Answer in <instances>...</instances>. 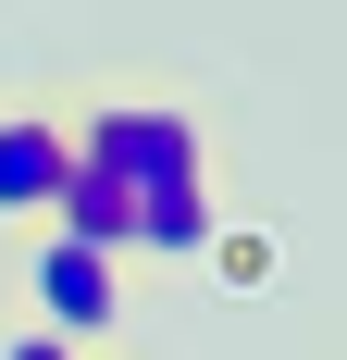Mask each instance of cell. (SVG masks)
I'll return each instance as SVG.
<instances>
[{"label": "cell", "instance_id": "4", "mask_svg": "<svg viewBox=\"0 0 347 360\" xmlns=\"http://www.w3.org/2000/svg\"><path fill=\"white\" fill-rule=\"evenodd\" d=\"M50 236H74V249H100V261H137V186H124V174H100V162L74 149L63 199H50Z\"/></svg>", "mask_w": 347, "mask_h": 360}, {"label": "cell", "instance_id": "3", "mask_svg": "<svg viewBox=\"0 0 347 360\" xmlns=\"http://www.w3.org/2000/svg\"><path fill=\"white\" fill-rule=\"evenodd\" d=\"M63 174H74V124L50 100H0V224H50Z\"/></svg>", "mask_w": 347, "mask_h": 360}, {"label": "cell", "instance_id": "1", "mask_svg": "<svg viewBox=\"0 0 347 360\" xmlns=\"http://www.w3.org/2000/svg\"><path fill=\"white\" fill-rule=\"evenodd\" d=\"M63 124H74V149H87L100 174H124L137 199L211 174V137H199V112L174 100V87H100V100H74Z\"/></svg>", "mask_w": 347, "mask_h": 360}, {"label": "cell", "instance_id": "5", "mask_svg": "<svg viewBox=\"0 0 347 360\" xmlns=\"http://www.w3.org/2000/svg\"><path fill=\"white\" fill-rule=\"evenodd\" d=\"M0 360H87V348H63L50 323H0Z\"/></svg>", "mask_w": 347, "mask_h": 360}, {"label": "cell", "instance_id": "2", "mask_svg": "<svg viewBox=\"0 0 347 360\" xmlns=\"http://www.w3.org/2000/svg\"><path fill=\"white\" fill-rule=\"evenodd\" d=\"M13 274H25V323H50L63 348H87V360L124 348V261H100V249H74V236L37 224V249L13 261Z\"/></svg>", "mask_w": 347, "mask_h": 360}]
</instances>
